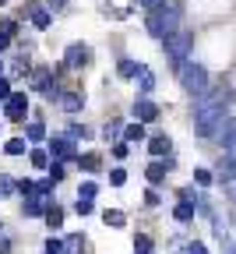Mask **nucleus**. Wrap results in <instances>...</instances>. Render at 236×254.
<instances>
[{"instance_id": "16", "label": "nucleus", "mask_w": 236, "mask_h": 254, "mask_svg": "<svg viewBox=\"0 0 236 254\" xmlns=\"http://www.w3.org/2000/svg\"><path fill=\"white\" fill-rule=\"evenodd\" d=\"M32 11V25L36 28H50V11H43V7H28Z\"/></svg>"}, {"instance_id": "33", "label": "nucleus", "mask_w": 236, "mask_h": 254, "mask_svg": "<svg viewBox=\"0 0 236 254\" xmlns=\"http://www.w3.org/2000/svg\"><path fill=\"white\" fill-rule=\"evenodd\" d=\"M113 155H117V159H127L130 152H127V145H113Z\"/></svg>"}, {"instance_id": "20", "label": "nucleus", "mask_w": 236, "mask_h": 254, "mask_svg": "<svg viewBox=\"0 0 236 254\" xmlns=\"http://www.w3.org/2000/svg\"><path fill=\"white\" fill-rule=\"evenodd\" d=\"M173 215H177L180 222H187V219H194V205H190V201H180V205L173 208Z\"/></svg>"}, {"instance_id": "3", "label": "nucleus", "mask_w": 236, "mask_h": 254, "mask_svg": "<svg viewBox=\"0 0 236 254\" xmlns=\"http://www.w3.org/2000/svg\"><path fill=\"white\" fill-rule=\"evenodd\" d=\"M180 85L190 95H201V92L208 88V71L201 67V64H183V67H180Z\"/></svg>"}, {"instance_id": "41", "label": "nucleus", "mask_w": 236, "mask_h": 254, "mask_svg": "<svg viewBox=\"0 0 236 254\" xmlns=\"http://www.w3.org/2000/svg\"><path fill=\"white\" fill-rule=\"evenodd\" d=\"M0 71H4V64H0Z\"/></svg>"}, {"instance_id": "2", "label": "nucleus", "mask_w": 236, "mask_h": 254, "mask_svg": "<svg viewBox=\"0 0 236 254\" xmlns=\"http://www.w3.org/2000/svg\"><path fill=\"white\" fill-rule=\"evenodd\" d=\"M177 21H180L177 7L159 4V7H152V14H148V32H152L155 39H170L173 32H177Z\"/></svg>"}, {"instance_id": "22", "label": "nucleus", "mask_w": 236, "mask_h": 254, "mask_svg": "<svg viewBox=\"0 0 236 254\" xmlns=\"http://www.w3.org/2000/svg\"><path fill=\"white\" fill-rule=\"evenodd\" d=\"M123 134H127V141H141L145 138V124H127Z\"/></svg>"}, {"instance_id": "10", "label": "nucleus", "mask_w": 236, "mask_h": 254, "mask_svg": "<svg viewBox=\"0 0 236 254\" xmlns=\"http://www.w3.org/2000/svg\"><path fill=\"white\" fill-rule=\"evenodd\" d=\"M50 152H53L57 159L74 155V138H53V141H50Z\"/></svg>"}, {"instance_id": "14", "label": "nucleus", "mask_w": 236, "mask_h": 254, "mask_svg": "<svg viewBox=\"0 0 236 254\" xmlns=\"http://www.w3.org/2000/svg\"><path fill=\"white\" fill-rule=\"evenodd\" d=\"M43 219H46V222H50V230H60V226H63V212H60V208H57V205H50V208H46V215H43Z\"/></svg>"}, {"instance_id": "15", "label": "nucleus", "mask_w": 236, "mask_h": 254, "mask_svg": "<svg viewBox=\"0 0 236 254\" xmlns=\"http://www.w3.org/2000/svg\"><path fill=\"white\" fill-rule=\"evenodd\" d=\"M117 71H120V78H134V74H141L145 67H141V64H134V60H120Z\"/></svg>"}, {"instance_id": "24", "label": "nucleus", "mask_w": 236, "mask_h": 254, "mask_svg": "<svg viewBox=\"0 0 236 254\" xmlns=\"http://www.w3.org/2000/svg\"><path fill=\"white\" fill-rule=\"evenodd\" d=\"M4 152H7V155H21V152H25V141H21V138H11V141L4 145Z\"/></svg>"}, {"instance_id": "7", "label": "nucleus", "mask_w": 236, "mask_h": 254, "mask_svg": "<svg viewBox=\"0 0 236 254\" xmlns=\"http://www.w3.org/2000/svg\"><path fill=\"white\" fill-rule=\"evenodd\" d=\"M4 113H7V120H25V113H28V95L25 92H18V95H11L7 99V106H4Z\"/></svg>"}, {"instance_id": "23", "label": "nucleus", "mask_w": 236, "mask_h": 254, "mask_svg": "<svg viewBox=\"0 0 236 254\" xmlns=\"http://www.w3.org/2000/svg\"><path fill=\"white\" fill-rule=\"evenodd\" d=\"M32 166H36V170H46V166H50V155H46L43 148H32Z\"/></svg>"}, {"instance_id": "25", "label": "nucleus", "mask_w": 236, "mask_h": 254, "mask_svg": "<svg viewBox=\"0 0 236 254\" xmlns=\"http://www.w3.org/2000/svg\"><path fill=\"white\" fill-rule=\"evenodd\" d=\"M78 198H81V201H92V198H95V184H92V180H88V184H81Z\"/></svg>"}, {"instance_id": "9", "label": "nucleus", "mask_w": 236, "mask_h": 254, "mask_svg": "<svg viewBox=\"0 0 236 254\" xmlns=\"http://www.w3.org/2000/svg\"><path fill=\"white\" fill-rule=\"evenodd\" d=\"M134 117H138L141 124H152V120L159 117V106H155L152 99H138V103H134Z\"/></svg>"}, {"instance_id": "21", "label": "nucleus", "mask_w": 236, "mask_h": 254, "mask_svg": "<svg viewBox=\"0 0 236 254\" xmlns=\"http://www.w3.org/2000/svg\"><path fill=\"white\" fill-rule=\"evenodd\" d=\"M152 247H155L152 237H145V233H141V237H134V251H138V254H152Z\"/></svg>"}, {"instance_id": "13", "label": "nucleus", "mask_w": 236, "mask_h": 254, "mask_svg": "<svg viewBox=\"0 0 236 254\" xmlns=\"http://www.w3.org/2000/svg\"><path fill=\"white\" fill-rule=\"evenodd\" d=\"M166 170H170V163H152V166L145 170V177H148L152 184H162V177H166Z\"/></svg>"}, {"instance_id": "40", "label": "nucleus", "mask_w": 236, "mask_h": 254, "mask_svg": "<svg viewBox=\"0 0 236 254\" xmlns=\"http://www.w3.org/2000/svg\"><path fill=\"white\" fill-rule=\"evenodd\" d=\"M141 7H159V0H141Z\"/></svg>"}, {"instance_id": "17", "label": "nucleus", "mask_w": 236, "mask_h": 254, "mask_svg": "<svg viewBox=\"0 0 236 254\" xmlns=\"http://www.w3.org/2000/svg\"><path fill=\"white\" fill-rule=\"evenodd\" d=\"M148 148H152V155H166V152H170V148H173V141L159 134V138H152V145H148Z\"/></svg>"}, {"instance_id": "42", "label": "nucleus", "mask_w": 236, "mask_h": 254, "mask_svg": "<svg viewBox=\"0 0 236 254\" xmlns=\"http://www.w3.org/2000/svg\"><path fill=\"white\" fill-rule=\"evenodd\" d=\"M0 4H7V0H0Z\"/></svg>"}, {"instance_id": "31", "label": "nucleus", "mask_w": 236, "mask_h": 254, "mask_svg": "<svg viewBox=\"0 0 236 254\" xmlns=\"http://www.w3.org/2000/svg\"><path fill=\"white\" fill-rule=\"evenodd\" d=\"M14 190V184H11V177H0V194H11Z\"/></svg>"}, {"instance_id": "28", "label": "nucleus", "mask_w": 236, "mask_h": 254, "mask_svg": "<svg viewBox=\"0 0 236 254\" xmlns=\"http://www.w3.org/2000/svg\"><path fill=\"white\" fill-rule=\"evenodd\" d=\"M152 88H155V78L148 71H141V92H152Z\"/></svg>"}, {"instance_id": "34", "label": "nucleus", "mask_w": 236, "mask_h": 254, "mask_svg": "<svg viewBox=\"0 0 236 254\" xmlns=\"http://www.w3.org/2000/svg\"><path fill=\"white\" fill-rule=\"evenodd\" d=\"M88 212H92V201H81L78 198V215H88Z\"/></svg>"}, {"instance_id": "27", "label": "nucleus", "mask_w": 236, "mask_h": 254, "mask_svg": "<svg viewBox=\"0 0 236 254\" xmlns=\"http://www.w3.org/2000/svg\"><path fill=\"white\" fill-rule=\"evenodd\" d=\"M57 180H63V166L60 163H50V184H57Z\"/></svg>"}, {"instance_id": "32", "label": "nucleus", "mask_w": 236, "mask_h": 254, "mask_svg": "<svg viewBox=\"0 0 236 254\" xmlns=\"http://www.w3.org/2000/svg\"><path fill=\"white\" fill-rule=\"evenodd\" d=\"M46 251H50V254H60V251H63V240H46Z\"/></svg>"}, {"instance_id": "37", "label": "nucleus", "mask_w": 236, "mask_h": 254, "mask_svg": "<svg viewBox=\"0 0 236 254\" xmlns=\"http://www.w3.org/2000/svg\"><path fill=\"white\" fill-rule=\"evenodd\" d=\"M11 92V85H7V78H0V99H4V95Z\"/></svg>"}, {"instance_id": "12", "label": "nucleus", "mask_w": 236, "mask_h": 254, "mask_svg": "<svg viewBox=\"0 0 236 254\" xmlns=\"http://www.w3.org/2000/svg\"><path fill=\"white\" fill-rule=\"evenodd\" d=\"M222 145L229 148V155H236V120L222 124Z\"/></svg>"}, {"instance_id": "1", "label": "nucleus", "mask_w": 236, "mask_h": 254, "mask_svg": "<svg viewBox=\"0 0 236 254\" xmlns=\"http://www.w3.org/2000/svg\"><path fill=\"white\" fill-rule=\"evenodd\" d=\"M222 113H226V95H201L197 99V110H194V124H197V134L201 138H212L222 124Z\"/></svg>"}, {"instance_id": "26", "label": "nucleus", "mask_w": 236, "mask_h": 254, "mask_svg": "<svg viewBox=\"0 0 236 254\" xmlns=\"http://www.w3.org/2000/svg\"><path fill=\"white\" fill-rule=\"evenodd\" d=\"M28 138H32V141H43V138H46V127H43V124H32V127H28Z\"/></svg>"}, {"instance_id": "29", "label": "nucleus", "mask_w": 236, "mask_h": 254, "mask_svg": "<svg viewBox=\"0 0 236 254\" xmlns=\"http://www.w3.org/2000/svg\"><path fill=\"white\" fill-rule=\"evenodd\" d=\"M110 184H113V187L127 184V173H123V170H113V173H110Z\"/></svg>"}, {"instance_id": "11", "label": "nucleus", "mask_w": 236, "mask_h": 254, "mask_svg": "<svg viewBox=\"0 0 236 254\" xmlns=\"http://www.w3.org/2000/svg\"><path fill=\"white\" fill-rule=\"evenodd\" d=\"M81 103H85L81 92H63V95H60V110H67V113H78Z\"/></svg>"}, {"instance_id": "35", "label": "nucleus", "mask_w": 236, "mask_h": 254, "mask_svg": "<svg viewBox=\"0 0 236 254\" xmlns=\"http://www.w3.org/2000/svg\"><path fill=\"white\" fill-rule=\"evenodd\" d=\"M117 134H120V124H117V120H113V124H110V127H106V138H117Z\"/></svg>"}, {"instance_id": "4", "label": "nucleus", "mask_w": 236, "mask_h": 254, "mask_svg": "<svg viewBox=\"0 0 236 254\" xmlns=\"http://www.w3.org/2000/svg\"><path fill=\"white\" fill-rule=\"evenodd\" d=\"M166 43V53H170V60L173 64H180V67H183V64H187V53H190V36H187V32H173V36L170 39H162Z\"/></svg>"}, {"instance_id": "5", "label": "nucleus", "mask_w": 236, "mask_h": 254, "mask_svg": "<svg viewBox=\"0 0 236 254\" xmlns=\"http://www.w3.org/2000/svg\"><path fill=\"white\" fill-rule=\"evenodd\" d=\"M88 64H92V50L88 46L74 43L71 50H67V67H71V71H81V67H88Z\"/></svg>"}, {"instance_id": "38", "label": "nucleus", "mask_w": 236, "mask_h": 254, "mask_svg": "<svg viewBox=\"0 0 236 254\" xmlns=\"http://www.w3.org/2000/svg\"><path fill=\"white\" fill-rule=\"evenodd\" d=\"M11 46V36H4V32H0V50H7Z\"/></svg>"}, {"instance_id": "36", "label": "nucleus", "mask_w": 236, "mask_h": 254, "mask_svg": "<svg viewBox=\"0 0 236 254\" xmlns=\"http://www.w3.org/2000/svg\"><path fill=\"white\" fill-rule=\"evenodd\" d=\"M190 254H208V247L205 244H190Z\"/></svg>"}, {"instance_id": "6", "label": "nucleus", "mask_w": 236, "mask_h": 254, "mask_svg": "<svg viewBox=\"0 0 236 254\" xmlns=\"http://www.w3.org/2000/svg\"><path fill=\"white\" fill-rule=\"evenodd\" d=\"M28 85L36 88V92H50L53 95V67H32V74H28Z\"/></svg>"}, {"instance_id": "18", "label": "nucleus", "mask_w": 236, "mask_h": 254, "mask_svg": "<svg viewBox=\"0 0 236 254\" xmlns=\"http://www.w3.org/2000/svg\"><path fill=\"white\" fill-rule=\"evenodd\" d=\"M103 222H106V226H123L127 215H123V212H117V208H110V212H103Z\"/></svg>"}, {"instance_id": "39", "label": "nucleus", "mask_w": 236, "mask_h": 254, "mask_svg": "<svg viewBox=\"0 0 236 254\" xmlns=\"http://www.w3.org/2000/svg\"><path fill=\"white\" fill-rule=\"evenodd\" d=\"M63 4H67V0H50V11H60Z\"/></svg>"}, {"instance_id": "30", "label": "nucleus", "mask_w": 236, "mask_h": 254, "mask_svg": "<svg viewBox=\"0 0 236 254\" xmlns=\"http://www.w3.org/2000/svg\"><path fill=\"white\" fill-rule=\"evenodd\" d=\"M194 180L205 187V184H212V173H208V170H194Z\"/></svg>"}, {"instance_id": "8", "label": "nucleus", "mask_w": 236, "mask_h": 254, "mask_svg": "<svg viewBox=\"0 0 236 254\" xmlns=\"http://www.w3.org/2000/svg\"><path fill=\"white\" fill-rule=\"evenodd\" d=\"M219 180H222V184H236V155L226 152V155L219 159Z\"/></svg>"}, {"instance_id": "19", "label": "nucleus", "mask_w": 236, "mask_h": 254, "mask_svg": "<svg viewBox=\"0 0 236 254\" xmlns=\"http://www.w3.org/2000/svg\"><path fill=\"white\" fill-rule=\"evenodd\" d=\"M78 166L88 170V173H95L99 166H103V159H99V155H81V159H78Z\"/></svg>"}]
</instances>
